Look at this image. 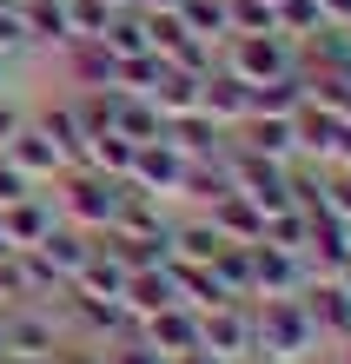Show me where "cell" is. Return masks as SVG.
Masks as SVG:
<instances>
[{
  "label": "cell",
  "mask_w": 351,
  "mask_h": 364,
  "mask_svg": "<svg viewBox=\"0 0 351 364\" xmlns=\"http://www.w3.org/2000/svg\"><path fill=\"white\" fill-rule=\"evenodd\" d=\"M266 7H278V0H266Z\"/></svg>",
  "instance_id": "f6af8a7d"
},
{
  "label": "cell",
  "mask_w": 351,
  "mask_h": 364,
  "mask_svg": "<svg viewBox=\"0 0 351 364\" xmlns=\"http://www.w3.org/2000/svg\"><path fill=\"white\" fill-rule=\"evenodd\" d=\"M159 119H179V113H199V80L192 73H179V67H159V80L140 93Z\"/></svg>",
  "instance_id": "ac0fdd59"
},
{
  "label": "cell",
  "mask_w": 351,
  "mask_h": 364,
  "mask_svg": "<svg viewBox=\"0 0 351 364\" xmlns=\"http://www.w3.org/2000/svg\"><path fill=\"white\" fill-rule=\"evenodd\" d=\"M219 67L232 80H246V87H266V80L298 73V47L285 33H232L226 47H219Z\"/></svg>",
  "instance_id": "3957f363"
},
{
  "label": "cell",
  "mask_w": 351,
  "mask_h": 364,
  "mask_svg": "<svg viewBox=\"0 0 351 364\" xmlns=\"http://www.w3.org/2000/svg\"><path fill=\"white\" fill-rule=\"evenodd\" d=\"M33 126H40V133H47V139L60 146V159H67V166H80V159H86V126H80V106H73V93L47 100V106L33 113Z\"/></svg>",
  "instance_id": "5bb4252c"
},
{
  "label": "cell",
  "mask_w": 351,
  "mask_h": 364,
  "mask_svg": "<svg viewBox=\"0 0 351 364\" xmlns=\"http://www.w3.org/2000/svg\"><path fill=\"white\" fill-rule=\"evenodd\" d=\"M199 345L219 351L226 364H246L258 351V325H252V298H226V305L199 311Z\"/></svg>",
  "instance_id": "277c9868"
},
{
  "label": "cell",
  "mask_w": 351,
  "mask_h": 364,
  "mask_svg": "<svg viewBox=\"0 0 351 364\" xmlns=\"http://www.w3.org/2000/svg\"><path fill=\"white\" fill-rule=\"evenodd\" d=\"M252 325H258L252 364H298V358H318V345H325L305 298H252Z\"/></svg>",
  "instance_id": "6da1fadb"
},
{
  "label": "cell",
  "mask_w": 351,
  "mask_h": 364,
  "mask_svg": "<svg viewBox=\"0 0 351 364\" xmlns=\"http://www.w3.org/2000/svg\"><path fill=\"white\" fill-rule=\"evenodd\" d=\"M305 311H312V325H318L325 345H351V291L338 285V278H312Z\"/></svg>",
  "instance_id": "7c38bea8"
},
{
  "label": "cell",
  "mask_w": 351,
  "mask_h": 364,
  "mask_svg": "<svg viewBox=\"0 0 351 364\" xmlns=\"http://www.w3.org/2000/svg\"><path fill=\"white\" fill-rule=\"evenodd\" d=\"M305 100H312V93H305V67H298V73H285V80L252 87V113H278V119H292Z\"/></svg>",
  "instance_id": "603a6c76"
},
{
  "label": "cell",
  "mask_w": 351,
  "mask_h": 364,
  "mask_svg": "<svg viewBox=\"0 0 351 364\" xmlns=\"http://www.w3.org/2000/svg\"><path fill=\"white\" fill-rule=\"evenodd\" d=\"M206 219L219 225V239H226V245H258V239H266V212H258L246 192H226V199H212V205H206Z\"/></svg>",
  "instance_id": "2e32d148"
},
{
  "label": "cell",
  "mask_w": 351,
  "mask_h": 364,
  "mask_svg": "<svg viewBox=\"0 0 351 364\" xmlns=\"http://www.w3.org/2000/svg\"><path fill=\"white\" fill-rule=\"evenodd\" d=\"M133 7H140V14H172L179 0H133Z\"/></svg>",
  "instance_id": "74e56055"
},
{
  "label": "cell",
  "mask_w": 351,
  "mask_h": 364,
  "mask_svg": "<svg viewBox=\"0 0 351 364\" xmlns=\"http://www.w3.org/2000/svg\"><path fill=\"white\" fill-rule=\"evenodd\" d=\"M332 364H351V345H338V358H332Z\"/></svg>",
  "instance_id": "f35d334b"
},
{
  "label": "cell",
  "mask_w": 351,
  "mask_h": 364,
  "mask_svg": "<svg viewBox=\"0 0 351 364\" xmlns=\"http://www.w3.org/2000/svg\"><path fill=\"white\" fill-rule=\"evenodd\" d=\"M7 73H14V67H7V60H0V93H7Z\"/></svg>",
  "instance_id": "60d3db41"
},
{
  "label": "cell",
  "mask_w": 351,
  "mask_h": 364,
  "mask_svg": "<svg viewBox=\"0 0 351 364\" xmlns=\"http://www.w3.org/2000/svg\"><path fill=\"white\" fill-rule=\"evenodd\" d=\"M0 259H14V245H7V232H0Z\"/></svg>",
  "instance_id": "ab89813d"
},
{
  "label": "cell",
  "mask_w": 351,
  "mask_h": 364,
  "mask_svg": "<svg viewBox=\"0 0 351 364\" xmlns=\"http://www.w3.org/2000/svg\"><path fill=\"white\" fill-rule=\"evenodd\" d=\"M80 166H93V173L106 179H126V166H133V139H120V133H93L86 139V159Z\"/></svg>",
  "instance_id": "4316f807"
},
{
  "label": "cell",
  "mask_w": 351,
  "mask_h": 364,
  "mask_svg": "<svg viewBox=\"0 0 351 364\" xmlns=\"http://www.w3.org/2000/svg\"><path fill=\"white\" fill-rule=\"evenodd\" d=\"M232 33H272V7L266 0H226V40Z\"/></svg>",
  "instance_id": "f1b7e54d"
},
{
  "label": "cell",
  "mask_w": 351,
  "mask_h": 364,
  "mask_svg": "<svg viewBox=\"0 0 351 364\" xmlns=\"http://www.w3.org/2000/svg\"><path fill=\"white\" fill-rule=\"evenodd\" d=\"M100 358H106V364H172V358H159V351H152L146 338H126V345H106Z\"/></svg>",
  "instance_id": "1f68e13d"
},
{
  "label": "cell",
  "mask_w": 351,
  "mask_h": 364,
  "mask_svg": "<svg viewBox=\"0 0 351 364\" xmlns=\"http://www.w3.org/2000/svg\"><path fill=\"white\" fill-rule=\"evenodd\" d=\"M60 60H67V87H73V93H93V87H113V67H120V60L106 53L100 40H73V47L60 53Z\"/></svg>",
  "instance_id": "e0dca14e"
},
{
  "label": "cell",
  "mask_w": 351,
  "mask_h": 364,
  "mask_svg": "<svg viewBox=\"0 0 351 364\" xmlns=\"http://www.w3.org/2000/svg\"><path fill=\"white\" fill-rule=\"evenodd\" d=\"M140 338L159 358H179V351H192L199 345V311H186V305H166V311H152V318H140Z\"/></svg>",
  "instance_id": "4fadbf2b"
},
{
  "label": "cell",
  "mask_w": 351,
  "mask_h": 364,
  "mask_svg": "<svg viewBox=\"0 0 351 364\" xmlns=\"http://www.w3.org/2000/svg\"><path fill=\"white\" fill-rule=\"evenodd\" d=\"M53 225H60V205H53V192H47V186L27 192V199H14V205H0V232H7V245H14V252H33Z\"/></svg>",
  "instance_id": "ba28073f"
},
{
  "label": "cell",
  "mask_w": 351,
  "mask_h": 364,
  "mask_svg": "<svg viewBox=\"0 0 351 364\" xmlns=\"http://www.w3.org/2000/svg\"><path fill=\"white\" fill-rule=\"evenodd\" d=\"M219 225L206 219V212H192V219H172V252L166 259H179V265H212L219 259Z\"/></svg>",
  "instance_id": "d6986e66"
},
{
  "label": "cell",
  "mask_w": 351,
  "mask_h": 364,
  "mask_svg": "<svg viewBox=\"0 0 351 364\" xmlns=\"http://www.w3.org/2000/svg\"><path fill=\"white\" fill-rule=\"evenodd\" d=\"M226 139L246 146V153H258V159H298V126L278 119V113H252L246 126H232Z\"/></svg>",
  "instance_id": "8fae6325"
},
{
  "label": "cell",
  "mask_w": 351,
  "mask_h": 364,
  "mask_svg": "<svg viewBox=\"0 0 351 364\" xmlns=\"http://www.w3.org/2000/svg\"><path fill=\"white\" fill-rule=\"evenodd\" d=\"M325 212H338V219H351V166H325Z\"/></svg>",
  "instance_id": "4dcf8cb0"
},
{
  "label": "cell",
  "mask_w": 351,
  "mask_h": 364,
  "mask_svg": "<svg viewBox=\"0 0 351 364\" xmlns=\"http://www.w3.org/2000/svg\"><path fill=\"white\" fill-rule=\"evenodd\" d=\"M27 192H40L27 173H20V166L7 159V153H0V205H14V199H27Z\"/></svg>",
  "instance_id": "d6a6232c"
},
{
  "label": "cell",
  "mask_w": 351,
  "mask_h": 364,
  "mask_svg": "<svg viewBox=\"0 0 351 364\" xmlns=\"http://www.w3.org/2000/svg\"><path fill=\"white\" fill-rule=\"evenodd\" d=\"M106 7H113V14H120V7H133V0H106Z\"/></svg>",
  "instance_id": "b9f144b4"
},
{
  "label": "cell",
  "mask_w": 351,
  "mask_h": 364,
  "mask_svg": "<svg viewBox=\"0 0 351 364\" xmlns=\"http://www.w3.org/2000/svg\"><path fill=\"white\" fill-rule=\"evenodd\" d=\"M172 364H226V358H219V351H206V345H192V351H179V358H172Z\"/></svg>",
  "instance_id": "8d00e7d4"
},
{
  "label": "cell",
  "mask_w": 351,
  "mask_h": 364,
  "mask_svg": "<svg viewBox=\"0 0 351 364\" xmlns=\"http://www.w3.org/2000/svg\"><path fill=\"white\" fill-rule=\"evenodd\" d=\"M246 364H252V358H246Z\"/></svg>",
  "instance_id": "bcb514c9"
},
{
  "label": "cell",
  "mask_w": 351,
  "mask_h": 364,
  "mask_svg": "<svg viewBox=\"0 0 351 364\" xmlns=\"http://www.w3.org/2000/svg\"><path fill=\"white\" fill-rule=\"evenodd\" d=\"M312 259L285 245H252V298H305L312 291Z\"/></svg>",
  "instance_id": "5b68a950"
},
{
  "label": "cell",
  "mask_w": 351,
  "mask_h": 364,
  "mask_svg": "<svg viewBox=\"0 0 351 364\" xmlns=\"http://www.w3.org/2000/svg\"><path fill=\"white\" fill-rule=\"evenodd\" d=\"M20 126H27V106H20V100H7V93H0V146H7V139L20 133Z\"/></svg>",
  "instance_id": "e575fe53"
},
{
  "label": "cell",
  "mask_w": 351,
  "mask_h": 364,
  "mask_svg": "<svg viewBox=\"0 0 351 364\" xmlns=\"http://www.w3.org/2000/svg\"><path fill=\"white\" fill-rule=\"evenodd\" d=\"M100 47L113 53V60H133V53H152L146 14H140V7H120V14H106V27H100Z\"/></svg>",
  "instance_id": "44dd1931"
},
{
  "label": "cell",
  "mask_w": 351,
  "mask_h": 364,
  "mask_svg": "<svg viewBox=\"0 0 351 364\" xmlns=\"http://www.w3.org/2000/svg\"><path fill=\"white\" fill-rule=\"evenodd\" d=\"M179 179H186V153L166 133L133 146V166H126V186L133 192H146V199H179Z\"/></svg>",
  "instance_id": "8992f818"
},
{
  "label": "cell",
  "mask_w": 351,
  "mask_h": 364,
  "mask_svg": "<svg viewBox=\"0 0 351 364\" xmlns=\"http://www.w3.org/2000/svg\"><path fill=\"white\" fill-rule=\"evenodd\" d=\"M318 14H325V27H351V0H318Z\"/></svg>",
  "instance_id": "d590c367"
},
{
  "label": "cell",
  "mask_w": 351,
  "mask_h": 364,
  "mask_svg": "<svg viewBox=\"0 0 351 364\" xmlns=\"http://www.w3.org/2000/svg\"><path fill=\"white\" fill-rule=\"evenodd\" d=\"M199 113L219 126V133H232V126L252 119V87H246V80H232L226 67H212V73L199 80Z\"/></svg>",
  "instance_id": "9c48e42d"
},
{
  "label": "cell",
  "mask_w": 351,
  "mask_h": 364,
  "mask_svg": "<svg viewBox=\"0 0 351 364\" xmlns=\"http://www.w3.org/2000/svg\"><path fill=\"white\" fill-rule=\"evenodd\" d=\"M53 205H60V219L67 225H80V232H106L120 219V199H126V179H106V173H93V166H67L53 186Z\"/></svg>",
  "instance_id": "7a4b0ae2"
},
{
  "label": "cell",
  "mask_w": 351,
  "mask_h": 364,
  "mask_svg": "<svg viewBox=\"0 0 351 364\" xmlns=\"http://www.w3.org/2000/svg\"><path fill=\"white\" fill-rule=\"evenodd\" d=\"M0 153H7V159L20 166V173L33 179V186H53L60 173H67V159H60V146H53V139H47V133L33 126V113H27V126H20V133H14L7 146H0Z\"/></svg>",
  "instance_id": "30bf717a"
},
{
  "label": "cell",
  "mask_w": 351,
  "mask_h": 364,
  "mask_svg": "<svg viewBox=\"0 0 351 364\" xmlns=\"http://www.w3.org/2000/svg\"><path fill=\"white\" fill-rule=\"evenodd\" d=\"M325 166H351V119L332 126V146H325Z\"/></svg>",
  "instance_id": "836d02e7"
},
{
  "label": "cell",
  "mask_w": 351,
  "mask_h": 364,
  "mask_svg": "<svg viewBox=\"0 0 351 364\" xmlns=\"http://www.w3.org/2000/svg\"><path fill=\"white\" fill-rule=\"evenodd\" d=\"M0 358H7V325H0Z\"/></svg>",
  "instance_id": "7bdbcfd3"
},
{
  "label": "cell",
  "mask_w": 351,
  "mask_h": 364,
  "mask_svg": "<svg viewBox=\"0 0 351 364\" xmlns=\"http://www.w3.org/2000/svg\"><path fill=\"white\" fill-rule=\"evenodd\" d=\"M86 259H93V232H80V225H67V219H60L47 239L33 245V265L53 278V291H67L73 278H80V265H86Z\"/></svg>",
  "instance_id": "52a82bcc"
},
{
  "label": "cell",
  "mask_w": 351,
  "mask_h": 364,
  "mask_svg": "<svg viewBox=\"0 0 351 364\" xmlns=\"http://www.w3.org/2000/svg\"><path fill=\"white\" fill-rule=\"evenodd\" d=\"M20 20H27V40H33V53H67V47H73L67 0H20Z\"/></svg>",
  "instance_id": "9a60e30c"
},
{
  "label": "cell",
  "mask_w": 351,
  "mask_h": 364,
  "mask_svg": "<svg viewBox=\"0 0 351 364\" xmlns=\"http://www.w3.org/2000/svg\"><path fill=\"white\" fill-rule=\"evenodd\" d=\"M166 139L179 146L186 159H206V153H219V146H226V133H219L206 113H179V119H166Z\"/></svg>",
  "instance_id": "7402d4cb"
},
{
  "label": "cell",
  "mask_w": 351,
  "mask_h": 364,
  "mask_svg": "<svg viewBox=\"0 0 351 364\" xmlns=\"http://www.w3.org/2000/svg\"><path fill=\"white\" fill-rule=\"evenodd\" d=\"M106 0H67V20H73V40H100V27H106Z\"/></svg>",
  "instance_id": "f546056e"
},
{
  "label": "cell",
  "mask_w": 351,
  "mask_h": 364,
  "mask_svg": "<svg viewBox=\"0 0 351 364\" xmlns=\"http://www.w3.org/2000/svg\"><path fill=\"white\" fill-rule=\"evenodd\" d=\"M212 278H219L226 298H252V245H219Z\"/></svg>",
  "instance_id": "d4e9b609"
},
{
  "label": "cell",
  "mask_w": 351,
  "mask_h": 364,
  "mask_svg": "<svg viewBox=\"0 0 351 364\" xmlns=\"http://www.w3.org/2000/svg\"><path fill=\"white\" fill-rule=\"evenodd\" d=\"M179 27L186 33H199V40H212V47H226V0H179Z\"/></svg>",
  "instance_id": "484cf974"
},
{
  "label": "cell",
  "mask_w": 351,
  "mask_h": 364,
  "mask_svg": "<svg viewBox=\"0 0 351 364\" xmlns=\"http://www.w3.org/2000/svg\"><path fill=\"white\" fill-rule=\"evenodd\" d=\"M33 53V40H27V20H20V0H7V7H0V60H27Z\"/></svg>",
  "instance_id": "83f0119b"
},
{
  "label": "cell",
  "mask_w": 351,
  "mask_h": 364,
  "mask_svg": "<svg viewBox=\"0 0 351 364\" xmlns=\"http://www.w3.org/2000/svg\"><path fill=\"white\" fill-rule=\"evenodd\" d=\"M338 285H345V291H351V265H345V278H338Z\"/></svg>",
  "instance_id": "ee69618b"
},
{
  "label": "cell",
  "mask_w": 351,
  "mask_h": 364,
  "mask_svg": "<svg viewBox=\"0 0 351 364\" xmlns=\"http://www.w3.org/2000/svg\"><path fill=\"white\" fill-rule=\"evenodd\" d=\"M113 133H120V139H133V146H146V139H159V133H166V119L152 113V106H146L140 93H126V87H120V113H113Z\"/></svg>",
  "instance_id": "cb8c5ba5"
},
{
  "label": "cell",
  "mask_w": 351,
  "mask_h": 364,
  "mask_svg": "<svg viewBox=\"0 0 351 364\" xmlns=\"http://www.w3.org/2000/svg\"><path fill=\"white\" fill-rule=\"evenodd\" d=\"M120 305L133 311V318H152V311L179 305V298H172V278H166V265H152V272H126V291H120Z\"/></svg>",
  "instance_id": "ffe728a7"
}]
</instances>
